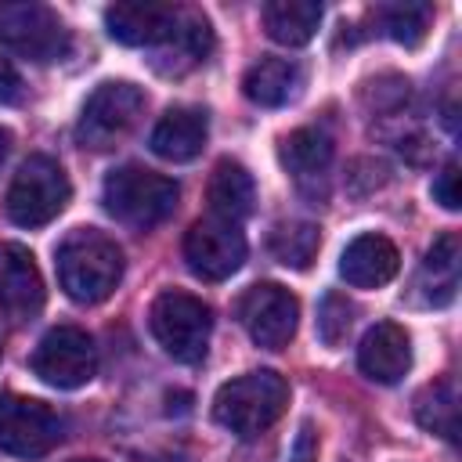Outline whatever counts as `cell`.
Returning a JSON list of instances; mask_svg holds the SVG:
<instances>
[{"label":"cell","mask_w":462,"mask_h":462,"mask_svg":"<svg viewBox=\"0 0 462 462\" xmlns=\"http://www.w3.org/2000/svg\"><path fill=\"white\" fill-rule=\"evenodd\" d=\"M58 282L76 303H101L123 278V249L97 227H76L58 245Z\"/></svg>","instance_id":"obj_1"},{"label":"cell","mask_w":462,"mask_h":462,"mask_svg":"<svg viewBox=\"0 0 462 462\" xmlns=\"http://www.w3.org/2000/svg\"><path fill=\"white\" fill-rule=\"evenodd\" d=\"M285 404H289V383L278 372L260 368V372H245L217 390L213 419L224 430H231L235 437L249 440V437L271 430L282 419Z\"/></svg>","instance_id":"obj_2"},{"label":"cell","mask_w":462,"mask_h":462,"mask_svg":"<svg viewBox=\"0 0 462 462\" xmlns=\"http://www.w3.org/2000/svg\"><path fill=\"white\" fill-rule=\"evenodd\" d=\"M177 195H180L177 180H170L155 170H144V166H119L101 184L105 209L134 231H148V227L162 224L173 213Z\"/></svg>","instance_id":"obj_3"},{"label":"cell","mask_w":462,"mask_h":462,"mask_svg":"<svg viewBox=\"0 0 462 462\" xmlns=\"http://www.w3.org/2000/svg\"><path fill=\"white\" fill-rule=\"evenodd\" d=\"M148 328L155 336V343L180 365H195L206 357L209 346V328H213V314L209 307L180 289H166L155 296L152 310H148Z\"/></svg>","instance_id":"obj_4"},{"label":"cell","mask_w":462,"mask_h":462,"mask_svg":"<svg viewBox=\"0 0 462 462\" xmlns=\"http://www.w3.org/2000/svg\"><path fill=\"white\" fill-rule=\"evenodd\" d=\"M69 195L65 170L51 155H29L7 188L4 209L18 227H43L69 206Z\"/></svg>","instance_id":"obj_5"},{"label":"cell","mask_w":462,"mask_h":462,"mask_svg":"<svg viewBox=\"0 0 462 462\" xmlns=\"http://www.w3.org/2000/svg\"><path fill=\"white\" fill-rule=\"evenodd\" d=\"M0 47L36 65L61 61L69 54V29L47 4L4 0L0 4Z\"/></svg>","instance_id":"obj_6"},{"label":"cell","mask_w":462,"mask_h":462,"mask_svg":"<svg viewBox=\"0 0 462 462\" xmlns=\"http://www.w3.org/2000/svg\"><path fill=\"white\" fill-rule=\"evenodd\" d=\"M141 108H144V90L141 87H134L126 79H108L83 101V112H79V123H76V141L83 148L105 152L119 137L130 134Z\"/></svg>","instance_id":"obj_7"},{"label":"cell","mask_w":462,"mask_h":462,"mask_svg":"<svg viewBox=\"0 0 462 462\" xmlns=\"http://www.w3.org/2000/svg\"><path fill=\"white\" fill-rule=\"evenodd\" d=\"M61 415L43 401L4 393L0 397V451L14 458H40L61 440Z\"/></svg>","instance_id":"obj_8"},{"label":"cell","mask_w":462,"mask_h":462,"mask_svg":"<svg viewBox=\"0 0 462 462\" xmlns=\"http://www.w3.org/2000/svg\"><path fill=\"white\" fill-rule=\"evenodd\" d=\"M32 372L47 383V386H58V390H76V386H87L97 372V350H94V339L76 328V325H58L51 328L36 350H32Z\"/></svg>","instance_id":"obj_9"},{"label":"cell","mask_w":462,"mask_h":462,"mask_svg":"<svg viewBox=\"0 0 462 462\" xmlns=\"http://www.w3.org/2000/svg\"><path fill=\"white\" fill-rule=\"evenodd\" d=\"M296 318H300V303L278 282L249 285L242 292V300H238V321H242V328L249 332V339L256 346H267V350L289 346V339L296 336Z\"/></svg>","instance_id":"obj_10"},{"label":"cell","mask_w":462,"mask_h":462,"mask_svg":"<svg viewBox=\"0 0 462 462\" xmlns=\"http://www.w3.org/2000/svg\"><path fill=\"white\" fill-rule=\"evenodd\" d=\"M184 260L195 278L202 282H224L245 263V238L238 224L206 217L195 220L184 235Z\"/></svg>","instance_id":"obj_11"},{"label":"cell","mask_w":462,"mask_h":462,"mask_svg":"<svg viewBox=\"0 0 462 462\" xmlns=\"http://www.w3.org/2000/svg\"><path fill=\"white\" fill-rule=\"evenodd\" d=\"M0 310L14 325H25L43 310V278L25 245L0 249Z\"/></svg>","instance_id":"obj_12"},{"label":"cell","mask_w":462,"mask_h":462,"mask_svg":"<svg viewBox=\"0 0 462 462\" xmlns=\"http://www.w3.org/2000/svg\"><path fill=\"white\" fill-rule=\"evenodd\" d=\"M180 14L184 7L173 4H112L105 11V29L126 47H162L173 36Z\"/></svg>","instance_id":"obj_13"},{"label":"cell","mask_w":462,"mask_h":462,"mask_svg":"<svg viewBox=\"0 0 462 462\" xmlns=\"http://www.w3.org/2000/svg\"><path fill=\"white\" fill-rule=\"evenodd\" d=\"M357 368L372 379V383H401L411 368V339L401 325L393 321H379L365 332L361 346H357Z\"/></svg>","instance_id":"obj_14"},{"label":"cell","mask_w":462,"mask_h":462,"mask_svg":"<svg viewBox=\"0 0 462 462\" xmlns=\"http://www.w3.org/2000/svg\"><path fill=\"white\" fill-rule=\"evenodd\" d=\"M401 267V256H397V245L386 238V235H357L343 256H339V274L357 285V289H379L386 285Z\"/></svg>","instance_id":"obj_15"},{"label":"cell","mask_w":462,"mask_h":462,"mask_svg":"<svg viewBox=\"0 0 462 462\" xmlns=\"http://www.w3.org/2000/svg\"><path fill=\"white\" fill-rule=\"evenodd\" d=\"M209 137V119L202 108H170L148 137V148L166 162H191Z\"/></svg>","instance_id":"obj_16"},{"label":"cell","mask_w":462,"mask_h":462,"mask_svg":"<svg viewBox=\"0 0 462 462\" xmlns=\"http://www.w3.org/2000/svg\"><path fill=\"white\" fill-rule=\"evenodd\" d=\"M278 155H282V166L292 173V180L303 191H314L318 180L325 184V173H328V162H332V141L318 126H300L282 141Z\"/></svg>","instance_id":"obj_17"},{"label":"cell","mask_w":462,"mask_h":462,"mask_svg":"<svg viewBox=\"0 0 462 462\" xmlns=\"http://www.w3.org/2000/svg\"><path fill=\"white\" fill-rule=\"evenodd\" d=\"M206 202H209L217 220H227V224L245 220L253 213V202H256L253 173L235 159H220L213 166V177H209V188H206Z\"/></svg>","instance_id":"obj_18"},{"label":"cell","mask_w":462,"mask_h":462,"mask_svg":"<svg viewBox=\"0 0 462 462\" xmlns=\"http://www.w3.org/2000/svg\"><path fill=\"white\" fill-rule=\"evenodd\" d=\"M263 29L282 47H303L314 40L321 25V4L314 0H271L260 11Z\"/></svg>","instance_id":"obj_19"},{"label":"cell","mask_w":462,"mask_h":462,"mask_svg":"<svg viewBox=\"0 0 462 462\" xmlns=\"http://www.w3.org/2000/svg\"><path fill=\"white\" fill-rule=\"evenodd\" d=\"M300 65L289 58H260L256 65H249V72L242 76V90L253 105L263 108H278L285 101L296 97L300 90Z\"/></svg>","instance_id":"obj_20"},{"label":"cell","mask_w":462,"mask_h":462,"mask_svg":"<svg viewBox=\"0 0 462 462\" xmlns=\"http://www.w3.org/2000/svg\"><path fill=\"white\" fill-rule=\"evenodd\" d=\"M415 419L422 430L444 437V440H458V393L451 379L430 383L419 397H415Z\"/></svg>","instance_id":"obj_21"},{"label":"cell","mask_w":462,"mask_h":462,"mask_svg":"<svg viewBox=\"0 0 462 462\" xmlns=\"http://www.w3.org/2000/svg\"><path fill=\"white\" fill-rule=\"evenodd\" d=\"M318 245H321V235L307 220L278 224L271 231V256L278 263H285V267H296V271H307L310 267V260L318 256Z\"/></svg>","instance_id":"obj_22"},{"label":"cell","mask_w":462,"mask_h":462,"mask_svg":"<svg viewBox=\"0 0 462 462\" xmlns=\"http://www.w3.org/2000/svg\"><path fill=\"white\" fill-rule=\"evenodd\" d=\"M426 278L433 282V303H448L458 285V238L440 235L426 253Z\"/></svg>","instance_id":"obj_23"},{"label":"cell","mask_w":462,"mask_h":462,"mask_svg":"<svg viewBox=\"0 0 462 462\" xmlns=\"http://www.w3.org/2000/svg\"><path fill=\"white\" fill-rule=\"evenodd\" d=\"M379 18H383V32L390 40H397L404 47H415L426 36L430 7L426 4H390V7H379Z\"/></svg>","instance_id":"obj_24"},{"label":"cell","mask_w":462,"mask_h":462,"mask_svg":"<svg viewBox=\"0 0 462 462\" xmlns=\"http://www.w3.org/2000/svg\"><path fill=\"white\" fill-rule=\"evenodd\" d=\"M350 325H354V307L346 303V296L328 292L321 300V310H318V336H321V343L325 346H339L346 339Z\"/></svg>","instance_id":"obj_25"},{"label":"cell","mask_w":462,"mask_h":462,"mask_svg":"<svg viewBox=\"0 0 462 462\" xmlns=\"http://www.w3.org/2000/svg\"><path fill=\"white\" fill-rule=\"evenodd\" d=\"M433 199H437L444 209H458V206H462V195H458V162H455V159L433 177Z\"/></svg>","instance_id":"obj_26"},{"label":"cell","mask_w":462,"mask_h":462,"mask_svg":"<svg viewBox=\"0 0 462 462\" xmlns=\"http://www.w3.org/2000/svg\"><path fill=\"white\" fill-rule=\"evenodd\" d=\"M22 97V76L7 58H0V105H11Z\"/></svg>","instance_id":"obj_27"},{"label":"cell","mask_w":462,"mask_h":462,"mask_svg":"<svg viewBox=\"0 0 462 462\" xmlns=\"http://www.w3.org/2000/svg\"><path fill=\"white\" fill-rule=\"evenodd\" d=\"M318 458V444H314V430L303 422L296 440H292V451H289V462H314Z\"/></svg>","instance_id":"obj_28"},{"label":"cell","mask_w":462,"mask_h":462,"mask_svg":"<svg viewBox=\"0 0 462 462\" xmlns=\"http://www.w3.org/2000/svg\"><path fill=\"white\" fill-rule=\"evenodd\" d=\"M7 148H11V134H7L4 126H0V162L7 159Z\"/></svg>","instance_id":"obj_29"},{"label":"cell","mask_w":462,"mask_h":462,"mask_svg":"<svg viewBox=\"0 0 462 462\" xmlns=\"http://www.w3.org/2000/svg\"><path fill=\"white\" fill-rule=\"evenodd\" d=\"M72 462H97V458H72Z\"/></svg>","instance_id":"obj_30"}]
</instances>
